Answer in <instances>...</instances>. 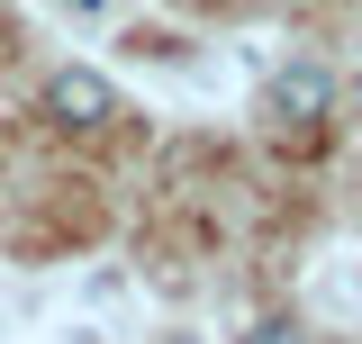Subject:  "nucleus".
<instances>
[{
  "instance_id": "obj_1",
  "label": "nucleus",
  "mask_w": 362,
  "mask_h": 344,
  "mask_svg": "<svg viewBox=\"0 0 362 344\" xmlns=\"http://www.w3.org/2000/svg\"><path fill=\"white\" fill-rule=\"evenodd\" d=\"M45 118L73 127V136H100L109 118H118V91L100 82L90 64H64V73H45Z\"/></svg>"
},
{
  "instance_id": "obj_2",
  "label": "nucleus",
  "mask_w": 362,
  "mask_h": 344,
  "mask_svg": "<svg viewBox=\"0 0 362 344\" xmlns=\"http://www.w3.org/2000/svg\"><path fill=\"white\" fill-rule=\"evenodd\" d=\"M263 109L281 127H317V118L335 109V73H326V64H281L272 91H263Z\"/></svg>"
},
{
  "instance_id": "obj_3",
  "label": "nucleus",
  "mask_w": 362,
  "mask_h": 344,
  "mask_svg": "<svg viewBox=\"0 0 362 344\" xmlns=\"http://www.w3.org/2000/svg\"><path fill=\"white\" fill-rule=\"evenodd\" d=\"M245 344H299V326L290 317H263V326H245Z\"/></svg>"
},
{
  "instance_id": "obj_4",
  "label": "nucleus",
  "mask_w": 362,
  "mask_h": 344,
  "mask_svg": "<svg viewBox=\"0 0 362 344\" xmlns=\"http://www.w3.org/2000/svg\"><path fill=\"white\" fill-rule=\"evenodd\" d=\"M64 9H82V18H90V9H100V0H64Z\"/></svg>"
}]
</instances>
